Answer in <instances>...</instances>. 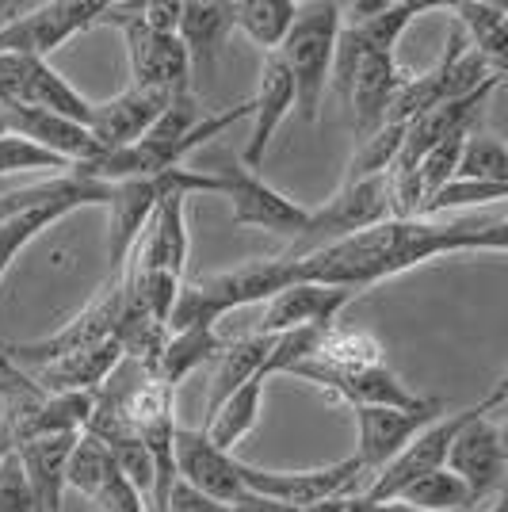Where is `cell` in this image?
<instances>
[{"instance_id": "cb8c5ba5", "label": "cell", "mask_w": 508, "mask_h": 512, "mask_svg": "<svg viewBox=\"0 0 508 512\" xmlns=\"http://www.w3.org/2000/svg\"><path fill=\"white\" fill-rule=\"evenodd\" d=\"M272 344L276 337L272 333H245L237 341H222V352L214 356V375H211V390H207V413L222 406L237 386H245L249 379H256L264 371V363L272 356ZM264 379V375H260Z\"/></svg>"}, {"instance_id": "8d00e7d4", "label": "cell", "mask_w": 508, "mask_h": 512, "mask_svg": "<svg viewBox=\"0 0 508 512\" xmlns=\"http://www.w3.org/2000/svg\"><path fill=\"white\" fill-rule=\"evenodd\" d=\"M138 20L153 35H176V27H180V0H138Z\"/></svg>"}, {"instance_id": "ab89813d", "label": "cell", "mask_w": 508, "mask_h": 512, "mask_svg": "<svg viewBox=\"0 0 508 512\" xmlns=\"http://www.w3.org/2000/svg\"><path fill=\"white\" fill-rule=\"evenodd\" d=\"M352 512H421V509L402 505V501H360V493H356V505H352Z\"/></svg>"}, {"instance_id": "d590c367", "label": "cell", "mask_w": 508, "mask_h": 512, "mask_svg": "<svg viewBox=\"0 0 508 512\" xmlns=\"http://www.w3.org/2000/svg\"><path fill=\"white\" fill-rule=\"evenodd\" d=\"M0 512H31V490L16 451L0 455Z\"/></svg>"}, {"instance_id": "836d02e7", "label": "cell", "mask_w": 508, "mask_h": 512, "mask_svg": "<svg viewBox=\"0 0 508 512\" xmlns=\"http://www.w3.org/2000/svg\"><path fill=\"white\" fill-rule=\"evenodd\" d=\"M508 195L505 184H474V180H447L440 192L432 195L421 207V218H436L444 211H459V207H482V203H501Z\"/></svg>"}, {"instance_id": "1f68e13d", "label": "cell", "mask_w": 508, "mask_h": 512, "mask_svg": "<svg viewBox=\"0 0 508 512\" xmlns=\"http://www.w3.org/2000/svg\"><path fill=\"white\" fill-rule=\"evenodd\" d=\"M451 180H474V184H505L508 188V150L497 134H466L463 153Z\"/></svg>"}, {"instance_id": "2e32d148", "label": "cell", "mask_w": 508, "mask_h": 512, "mask_svg": "<svg viewBox=\"0 0 508 512\" xmlns=\"http://www.w3.org/2000/svg\"><path fill=\"white\" fill-rule=\"evenodd\" d=\"M295 379L302 383L318 386L325 390L329 398H337L344 406L352 409H363V406H390V409H405V406H417L421 398L417 394H409L405 383L386 367H363V371H337V367H325V363H298L295 371H291Z\"/></svg>"}, {"instance_id": "9a60e30c", "label": "cell", "mask_w": 508, "mask_h": 512, "mask_svg": "<svg viewBox=\"0 0 508 512\" xmlns=\"http://www.w3.org/2000/svg\"><path fill=\"white\" fill-rule=\"evenodd\" d=\"M176 169L161 172V176H149V180H119L111 184L107 195V222H111V234H107V260H111V276H119L127 268V256L134 253L138 237L149 226V218L157 211L161 195L172 188Z\"/></svg>"}, {"instance_id": "d6986e66", "label": "cell", "mask_w": 508, "mask_h": 512, "mask_svg": "<svg viewBox=\"0 0 508 512\" xmlns=\"http://www.w3.org/2000/svg\"><path fill=\"white\" fill-rule=\"evenodd\" d=\"M172 96L165 92H149V88H123L119 96H111L104 104H92L88 115V134L100 146V153L123 150L130 142H138L169 107Z\"/></svg>"}, {"instance_id": "83f0119b", "label": "cell", "mask_w": 508, "mask_h": 512, "mask_svg": "<svg viewBox=\"0 0 508 512\" xmlns=\"http://www.w3.org/2000/svg\"><path fill=\"white\" fill-rule=\"evenodd\" d=\"M73 211H77V207L58 203V207H35V211H20V214L0 218V283H4V276L12 272V264L20 260V253L35 237H43L50 226H58V222L69 218Z\"/></svg>"}, {"instance_id": "4fadbf2b", "label": "cell", "mask_w": 508, "mask_h": 512, "mask_svg": "<svg viewBox=\"0 0 508 512\" xmlns=\"http://www.w3.org/2000/svg\"><path fill=\"white\" fill-rule=\"evenodd\" d=\"M459 482L466 486V493L478 501H489L505 490V470H508V451H505V432L493 425L489 417H478L451 440L444 463Z\"/></svg>"}, {"instance_id": "d4e9b609", "label": "cell", "mask_w": 508, "mask_h": 512, "mask_svg": "<svg viewBox=\"0 0 508 512\" xmlns=\"http://www.w3.org/2000/svg\"><path fill=\"white\" fill-rule=\"evenodd\" d=\"M264 386H268V379L256 375V379H249L245 386H237L214 413H207V425L199 428V432L211 440L214 448L233 455L237 444L260 425V413H264Z\"/></svg>"}, {"instance_id": "f1b7e54d", "label": "cell", "mask_w": 508, "mask_h": 512, "mask_svg": "<svg viewBox=\"0 0 508 512\" xmlns=\"http://www.w3.org/2000/svg\"><path fill=\"white\" fill-rule=\"evenodd\" d=\"M386 348L375 333H363V329H325L318 352L310 356L314 363L325 367H337V371H363V367H379Z\"/></svg>"}, {"instance_id": "7c38bea8", "label": "cell", "mask_w": 508, "mask_h": 512, "mask_svg": "<svg viewBox=\"0 0 508 512\" xmlns=\"http://www.w3.org/2000/svg\"><path fill=\"white\" fill-rule=\"evenodd\" d=\"M356 413V428H360V444H356V459L367 478H375L394 455H402L405 444L424 432L432 421H440L447 413L444 398H421L417 406L390 409V406H363Z\"/></svg>"}, {"instance_id": "5bb4252c", "label": "cell", "mask_w": 508, "mask_h": 512, "mask_svg": "<svg viewBox=\"0 0 508 512\" xmlns=\"http://www.w3.org/2000/svg\"><path fill=\"white\" fill-rule=\"evenodd\" d=\"M65 490H77L100 512H149L146 497L119 474L104 444L92 440L88 432L73 440L69 463H65Z\"/></svg>"}, {"instance_id": "5b68a950", "label": "cell", "mask_w": 508, "mask_h": 512, "mask_svg": "<svg viewBox=\"0 0 508 512\" xmlns=\"http://www.w3.org/2000/svg\"><path fill=\"white\" fill-rule=\"evenodd\" d=\"M123 272L119 276H107L104 287L85 302L81 314L65 321L58 333L50 337H39V341H23V344H0V356L16 367H43L50 360H62V356H73L81 348H92V344L107 341L119 325V314H123Z\"/></svg>"}, {"instance_id": "30bf717a", "label": "cell", "mask_w": 508, "mask_h": 512, "mask_svg": "<svg viewBox=\"0 0 508 512\" xmlns=\"http://www.w3.org/2000/svg\"><path fill=\"white\" fill-rule=\"evenodd\" d=\"M0 107H39L81 127H88L92 115V100H85L58 69L23 54H0Z\"/></svg>"}, {"instance_id": "ba28073f", "label": "cell", "mask_w": 508, "mask_h": 512, "mask_svg": "<svg viewBox=\"0 0 508 512\" xmlns=\"http://www.w3.org/2000/svg\"><path fill=\"white\" fill-rule=\"evenodd\" d=\"M104 16L107 0H50V4H35L31 12L0 23V54H23V58L46 62L73 35L104 23Z\"/></svg>"}, {"instance_id": "d6a6232c", "label": "cell", "mask_w": 508, "mask_h": 512, "mask_svg": "<svg viewBox=\"0 0 508 512\" xmlns=\"http://www.w3.org/2000/svg\"><path fill=\"white\" fill-rule=\"evenodd\" d=\"M470 130L474 127H463V130H455V134H447V138H440V142L417 161V188H421L424 203L455 176V165H459V153H463V142Z\"/></svg>"}, {"instance_id": "7402d4cb", "label": "cell", "mask_w": 508, "mask_h": 512, "mask_svg": "<svg viewBox=\"0 0 508 512\" xmlns=\"http://www.w3.org/2000/svg\"><path fill=\"white\" fill-rule=\"evenodd\" d=\"M119 363H123V348L115 344V337H107V341L81 348L73 356L31 367L27 379L35 386H43L46 394H96L115 375Z\"/></svg>"}, {"instance_id": "e0dca14e", "label": "cell", "mask_w": 508, "mask_h": 512, "mask_svg": "<svg viewBox=\"0 0 508 512\" xmlns=\"http://www.w3.org/2000/svg\"><path fill=\"white\" fill-rule=\"evenodd\" d=\"M333 77H340V85L352 100V123H356V138L363 142L386 123V111L409 73L398 69L394 54H360L348 69H340Z\"/></svg>"}, {"instance_id": "f546056e", "label": "cell", "mask_w": 508, "mask_h": 512, "mask_svg": "<svg viewBox=\"0 0 508 512\" xmlns=\"http://www.w3.org/2000/svg\"><path fill=\"white\" fill-rule=\"evenodd\" d=\"M394 501L413 505V509H421V512H470L474 509V497L466 493V486L447 467L432 470V474H421V478L409 482Z\"/></svg>"}, {"instance_id": "8fae6325", "label": "cell", "mask_w": 508, "mask_h": 512, "mask_svg": "<svg viewBox=\"0 0 508 512\" xmlns=\"http://www.w3.org/2000/svg\"><path fill=\"white\" fill-rule=\"evenodd\" d=\"M222 180V195L230 199V222L233 226H260L272 234L298 237V230L306 226L310 207H302L295 199H287L283 192H276L260 172L245 169L241 161L211 169Z\"/></svg>"}, {"instance_id": "603a6c76", "label": "cell", "mask_w": 508, "mask_h": 512, "mask_svg": "<svg viewBox=\"0 0 508 512\" xmlns=\"http://www.w3.org/2000/svg\"><path fill=\"white\" fill-rule=\"evenodd\" d=\"M233 12H237V0H188V4H180L176 39L184 43L191 65L214 69L218 46L233 31Z\"/></svg>"}, {"instance_id": "ac0fdd59", "label": "cell", "mask_w": 508, "mask_h": 512, "mask_svg": "<svg viewBox=\"0 0 508 512\" xmlns=\"http://www.w3.org/2000/svg\"><path fill=\"white\" fill-rule=\"evenodd\" d=\"M172 459H176V478L203 497L222 501V505H233L237 497H245L241 474H237L241 459L218 451L199 428H176Z\"/></svg>"}, {"instance_id": "b9f144b4", "label": "cell", "mask_w": 508, "mask_h": 512, "mask_svg": "<svg viewBox=\"0 0 508 512\" xmlns=\"http://www.w3.org/2000/svg\"><path fill=\"white\" fill-rule=\"evenodd\" d=\"M4 134H8V127H4V115H0V138H4Z\"/></svg>"}, {"instance_id": "e575fe53", "label": "cell", "mask_w": 508, "mask_h": 512, "mask_svg": "<svg viewBox=\"0 0 508 512\" xmlns=\"http://www.w3.org/2000/svg\"><path fill=\"white\" fill-rule=\"evenodd\" d=\"M12 172H54L58 176V172H69V165L16 134H4L0 138V176H12Z\"/></svg>"}, {"instance_id": "8992f818", "label": "cell", "mask_w": 508, "mask_h": 512, "mask_svg": "<svg viewBox=\"0 0 508 512\" xmlns=\"http://www.w3.org/2000/svg\"><path fill=\"white\" fill-rule=\"evenodd\" d=\"M107 23H115L127 39L130 58V88H149L180 96L191 92V58L176 35H153L138 20V0L134 4H107Z\"/></svg>"}, {"instance_id": "4316f807", "label": "cell", "mask_w": 508, "mask_h": 512, "mask_svg": "<svg viewBox=\"0 0 508 512\" xmlns=\"http://www.w3.org/2000/svg\"><path fill=\"white\" fill-rule=\"evenodd\" d=\"M295 12H298L295 0H237L233 27L245 39H253L264 54H276L279 43L291 31V23H295Z\"/></svg>"}, {"instance_id": "52a82bcc", "label": "cell", "mask_w": 508, "mask_h": 512, "mask_svg": "<svg viewBox=\"0 0 508 512\" xmlns=\"http://www.w3.org/2000/svg\"><path fill=\"white\" fill-rule=\"evenodd\" d=\"M390 218V192H386V176H375V180H356V184H340L333 199H325V207L310 211L306 226L298 230V237L291 241V249L279 256L295 260V256H306L314 249H325L333 241H344V237L360 234V230H371Z\"/></svg>"}, {"instance_id": "44dd1931", "label": "cell", "mask_w": 508, "mask_h": 512, "mask_svg": "<svg viewBox=\"0 0 508 512\" xmlns=\"http://www.w3.org/2000/svg\"><path fill=\"white\" fill-rule=\"evenodd\" d=\"M249 104H253V111H249L253 130H249V142H245V153H241V165L256 172L264 165V153L272 146L276 130L283 127V119L295 111V81H291L287 65L279 62V54H264L260 85H256V96Z\"/></svg>"}, {"instance_id": "60d3db41", "label": "cell", "mask_w": 508, "mask_h": 512, "mask_svg": "<svg viewBox=\"0 0 508 512\" xmlns=\"http://www.w3.org/2000/svg\"><path fill=\"white\" fill-rule=\"evenodd\" d=\"M482 512H508V493L501 490V493H497V497H489V501H486V509H482Z\"/></svg>"}, {"instance_id": "3957f363", "label": "cell", "mask_w": 508, "mask_h": 512, "mask_svg": "<svg viewBox=\"0 0 508 512\" xmlns=\"http://www.w3.org/2000/svg\"><path fill=\"white\" fill-rule=\"evenodd\" d=\"M340 35V4L337 0H310L298 4L295 23L287 39L279 43V62L287 65L295 81V107L306 123H318L321 100L333 81V54Z\"/></svg>"}, {"instance_id": "ffe728a7", "label": "cell", "mask_w": 508, "mask_h": 512, "mask_svg": "<svg viewBox=\"0 0 508 512\" xmlns=\"http://www.w3.org/2000/svg\"><path fill=\"white\" fill-rule=\"evenodd\" d=\"M356 295L333 291V287H314V283H291L279 295L264 302V318L256 333H295V329H329L340 318V310Z\"/></svg>"}, {"instance_id": "4dcf8cb0", "label": "cell", "mask_w": 508, "mask_h": 512, "mask_svg": "<svg viewBox=\"0 0 508 512\" xmlns=\"http://www.w3.org/2000/svg\"><path fill=\"white\" fill-rule=\"evenodd\" d=\"M405 123H382L375 134H367L363 142H356V153L348 161L344 172V184H356V180H375L394 169L398 153H402Z\"/></svg>"}, {"instance_id": "277c9868", "label": "cell", "mask_w": 508, "mask_h": 512, "mask_svg": "<svg viewBox=\"0 0 508 512\" xmlns=\"http://www.w3.org/2000/svg\"><path fill=\"white\" fill-rule=\"evenodd\" d=\"M508 402V375H501L489 394H482L474 406L459 409V413H444L440 421H432V425L417 432L409 444H405L402 455H394L386 467L367 482L360 490V501H394L398 493L409 486V482H417L421 474H432V470H444L447 463V451H451V440L463 432L470 421H478V417H489V413H497V409H505Z\"/></svg>"}, {"instance_id": "9c48e42d", "label": "cell", "mask_w": 508, "mask_h": 512, "mask_svg": "<svg viewBox=\"0 0 508 512\" xmlns=\"http://www.w3.org/2000/svg\"><path fill=\"white\" fill-rule=\"evenodd\" d=\"M237 474H241L245 493L268 497V501L287 505V509H306V505H318V501L337 497V493H356L363 467L356 455H348L340 463L310 467V470H260L253 463H241Z\"/></svg>"}, {"instance_id": "6da1fadb", "label": "cell", "mask_w": 508, "mask_h": 512, "mask_svg": "<svg viewBox=\"0 0 508 512\" xmlns=\"http://www.w3.org/2000/svg\"><path fill=\"white\" fill-rule=\"evenodd\" d=\"M508 222H436V218H386L371 230L333 241L306 256H279L287 283H314L360 295L409 268L459 253H505Z\"/></svg>"}, {"instance_id": "f35d334b", "label": "cell", "mask_w": 508, "mask_h": 512, "mask_svg": "<svg viewBox=\"0 0 508 512\" xmlns=\"http://www.w3.org/2000/svg\"><path fill=\"white\" fill-rule=\"evenodd\" d=\"M230 512H298V509H287V505H276V501H268V497L245 493V497H237V501H233Z\"/></svg>"}, {"instance_id": "484cf974", "label": "cell", "mask_w": 508, "mask_h": 512, "mask_svg": "<svg viewBox=\"0 0 508 512\" xmlns=\"http://www.w3.org/2000/svg\"><path fill=\"white\" fill-rule=\"evenodd\" d=\"M218 352H222L218 329H180V333H169L165 352H161V360L153 367V379L176 394V386L184 383L191 371H199L203 363H211Z\"/></svg>"}, {"instance_id": "74e56055", "label": "cell", "mask_w": 508, "mask_h": 512, "mask_svg": "<svg viewBox=\"0 0 508 512\" xmlns=\"http://www.w3.org/2000/svg\"><path fill=\"white\" fill-rule=\"evenodd\" d=\"M161 512H230V505L211 501V497H203L199 490H191V486H184V482L176 478L169 497H165V505H161Z\"/></svg>"}, {"instance_id": "7a4b0ae2", "label": "cell", "mask_w": 508, "mask_h": 512, "mask_svg": "<svg viewBox=\"0 0 508 512\" xmlns=\"http://www.w3.org/2000/svg\"><path fill=\"white\" fill-rule=\"evenodd\" d=\"M0 455H12L23 444L46 436H81L96 406V394H46L27 379V371L0 356Z\"/></svg>"}]
</instances>
